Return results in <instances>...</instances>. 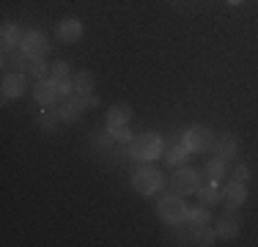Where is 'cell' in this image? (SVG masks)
I'll return each instance as SVG.
<instances>
[{
	"instance_id": "1",
	"label": "cell",
	"mask_w": 258,
	"mask_h": 247,
	"mask_svg": "<svg viewBox=\"0 0 258 247\" xmlns=\"http://www.w3.org/2000/svg\"><path fill=\"white\" fill-rule=\"evenodd\" d=\"M159 148H162V143H159L157 135L146 132V135H140V138H132V143H129V157L138 159V162H149V159L159 157Z\"/></svg>"
},
{
	"instance_id": "2",
	"label": "cell",
	"mask_w": 258,
	"mask_h": 247,
	"mask_svg": "<svg viewBox=\"0 0 258 247\" xmlns=\"http://www.w3.org/2000/svg\"><path fill=\"white\" fill-rule=\"evenodd\" d=\"M198 187H201V173H195V170H189V168H181L173 178H170V190H173L176 195L198 193Z\"/></svg>"
},
{
	"instance_id": "3",
	"label": "cell",
	"mask_w": 258,
	"mask_h": 247,
	"mask_svg": "<svg viewBox=\"0 0 258 247\" xmlns=\"http://www.w3.org/2000/svg\"><path fill=\"white\" fill-rule=\"evenodd\" d=\"M159 181H162V176H159V170H154V168H140V170L132 176V187L138 190L140 195L157 193V190H159Z\"/></svg>"
},
{
	"instance_id": "4",
	"label": "cell",
	"mask_w": 258,
	"mask_h": 247,
	"mask_svg": "<svg viewBox=\"0 0 258 247\" xmlns=\"http://www.w3.org/2000/svg\"><path fill=\"white\" fill-rule=\"evenodd\" d=\"M159 217H162L165 222H170V225H176V222L179 220H184L187 217V206H184V201L181 198H162V201H159Z\"/></svg>"
},
{
	"instance_id": "5",
	"label": "cell",
	"mask_w": 258,
	"mask_h": 247,
	"mask_svg": "<svg viewBox=\"0 0 258 247\" xmlns=\"http://www.w3.org/2000/svg\"><path fill=\"white\" fill-rule=\"evenodd\" d=\"M22 49L30 55V58H44L47 52H50V44H47V36L39 33V30H30V33L22 36Z\"/></svg>"
},
{
	"instance_id": "6",
	"label": "cell",
	"mask_w": 258,
	"mask_h": 247,
	"mask_svg": "<svg viewBox=\"0 0 258 247\" xmlns=\"http://www.w3.org/2000/svg\"><path fill=\"white\" fill-rule=\"evenodd\" d=\"M212 140L214 138L206 127H189L187 135H184V146L189 151H206V148H212Z\"/></svg>"
},
{
	"instance_id": "7",
	"label": "cell",
	"mask_w": 258,
	"mask_h": 247,
	"mask_svg": "<svg viewBox=\"0 0 258 247\" xmlns=\"http://www.w3.org/2000/svg\"><path fill=\"white\" fill-rule=\"evenodd\" d=\"M47 80L58 88V94H69V91H75V85L69 83V64H63V60H58V64L52 66V72H50Z\"/></svg>"
},
{
	"instance_id": "8",
	"label": "cell",
	"mask_w": 258,
	"mask_h": 247,
	"mask_svg": "<svg viewBox=\"0 0 258 247\" xmlns=\"http://www.w3.org/2000/svg\"><path fill=\"white\" fill-rule=\"evenodd\" d=\"M85 107H88V104H85V96H72V99H63V102H60L58 115H60V121H77Z\"/></svg>"
},
{
	"instance_id": "9",
	"label": "cell",
	"mask_w": 258,
	"mask_h": 247,
	"mask_svg": "<svg viewBox=\"0 0 258 247\" xmlns=\"http://www.w3.org/2000/svg\"><path fill=\"white\" fill-rule=\"evenodd\" d=\"M83 36V22L69 17V20H60L58 22V39L66 41V44H75V41Z\"/></svg>"
},
{
	"instance_id": "10",
	"label": "cell",
	"mask_w": 258,
	"mask_h": 247,
	"mask_svg": "<svg viewBox=\"0 0 258 247\" xmlns=\"http://www.w3.org/2000/svg\"><path fill=\"white\" fill-rule=\"evenodd\" d=\"M223 201L228 209H239L244 201H247V190H244V181H231L228 187L223 190Z\"/></svg>"
},
{
	"instance_id": "11",
	"label": "cell",
	"mask_w": 258,
	"mask_h": 247,
	"mask_svg": "<svg viewBox=\"0 0 258 247\" xmlns=\"http://www.w3.org/2000/svg\"><path fill=\"white\" fill-rule=\"evenodd\" d=\"M25 91V74H6L3 77V99L22 96Z\"/></svg>"
},
{
	"instance_id": "12",
	"label": "cell",
	"mask_w": 258,
	"mask_h": 247,
	"mask_svg": "<svg viewBox=\"0 0 258 247\" xmlns=\"http://www.w3.org/2000/svg\"><path fill=\"white\" fill-rule=\"evenodd\" d=\"M236 148H239V143L231 138V135H220V138H214V140H212V151L217 154L220 159L233 157V154H236Z\"/></svg>"
},
{
	"instance_id": "13",
	"label": "cell",
	"mask_w": 258,
	"mask_h": 247,
	"mask_svg": "<svg viewBox=\"0 0 258 247\" xmlns=\"http://www.w3.org/2000/svg\"><path fill=\"white\" fill-rule=\"evenodd\" d=\"M55 96H58V88L50 83V80H36V88H33V99L39 104H52Z\"/></svg>"
},
{
	"instance_id": "14",
	"label": "cell",
	"mask_w": 258,
	"mask_h": 247,
	"mask_svg": "<svg viewBox=\"0 0 258 247\" xmlns=\"http://www.w3.org/2000/svg\"><path fill=\"white\" fill-rule=\"evenodd\" d=\"M236 233H239V217L233 214V209H231V212H225L223 217L217 220V236L231 239V236H236Z\"/></svg>"
},
{
	"instance_id": "15",
	"label": "cell",
	"mask_w": 258,
	"mask_h": 247,
	"mask_svg": "<svg viewBox=\"0 0 258 247\" xmlns=\"http://www.w3.org/2000/svg\"><path fill=\"white\" fill-rule=\"evenodd\" d=\"M198 195H201V203H204L206 209L223 201V190L217 187V181H206V184H201V187H198Z\"/></svg>"
},
{
	"instance_id": "16",
	"label": "cell",
	"mask_w": 258,
	"mask_h": 247,
	"mask_svg": "<svg viewBox=\"0 0 258 247\" xmlns=\"http://www.w3.org/2000/svg\"><path fill=\"white\" fill-rule=\"evenodd\" d=\"M129 118H132V110H129V104H113L107 113V127H126Z\"/></svg>"
},
{
	"instance_id": "17",
	"label": "cell",
	"mask_w": 258,
	"mask_h": 247,
	"mask_svg": "<svg viewBox=\"0 0 258 247\" xmlns=\"http://www.w3.org/2000/svg\"><path fill=\"white\" fill-rule=\"evenodd\" d=\"M72 85H75L77 96H88L91 91H94V74H91V72H80V74H75Z\"/></svg>"
},
{
	"instance_id": "18",
	"label": "cell",
	"mask_w": 258,
	"mask_h": 247,
	"mask_svg": "<svg viewBox=\"0 0 258 247\" xmlns=\"http://www.w3.org/2000/svg\"><path fill=\"white\" fill-rule=\"evenodd\" d=\"M0 41H3V49L17 47V41H22L20 28H17V25H11V22H6V25H3V30H0Z\"/></svg>"
},
{
	"instance_id": "19",
	"label": "cell",
	"mask_w": 258,
	"mask_h": 247,
	"mask_svg": "<svg viewBox=\"0 0 258 247\" xmlns=\"http://www.w3.org/2000/svg\"><path fill=\"white\" fill-rule=\"evenodd\" d=\"M25 74H30L33 80H44V77H47V66H44V60H41V58H30V60H28V66H25Z\"/></svg>"
},
{
	"instance_id": "20",
	"label": "cell",
	"mask_w": 258,
	"mask_h": 247,
	"mask_svg": "<svg viewBox=\"0 0 258 247\" xmlns=\"http://www.w3.org/2000/svg\"><path fill=\"white\" fill-rule=\"evenodd\" d=\"M189 159V148L187 146H173L170 148V154H168V162L170 165H184Z\"/></svg>"
},
{
	"instance_id": "21",
	"label": "cell",
	"mask_w": 258,
	"mask_h": 247,
	"mask_svg": "<svg viewBox=\"0 0 258 247\" xmlns=\"http://www.w3.org/2000/svg\"><path fill=\"white\" fill-rule=\"evenodd\" d=\"M214 239H217V233H214L212 228L201 225V228H198V233H195V239H192V242H195V244H201V247H209V244H214Z\"/></svg>"
},
{
	"instance_id": "22",
	"label": "cell",
	"mask_w": 258,
	"mask_h": 247,
	"mask_svg": "<svg viewBox=\"0 0 258 247\" xmlns=\"http://www.w3.org/2000/svg\"><path fill=\"white\" fill-rule=\"evenodd\" d=\"M204 173H206L209 178H212V181H217V178L225 173V162H223L220 157H217V159H212V162L206 165V170H204Z\"/></svg>"
},
{
	"instance_id": "23",
	"label": "cell",
	"mask_w": 258,
	"mask_h": 247,
	"mask_svg": "<svg viewBox=\"0 0 258 247\" xmlns=\"http://www.w3.org/2000/svg\"><path fill=\"white\" fill-rule=\"evenodd\" d=\"M187 220L192 222L195 228L206 225V222H209V212H206V206H201V209H192V212H187Z\"/></svg>"
},
{
	"instance_id": "24",
	"label": "cell",
	"mask_w": 258,
	"mask_h": 247,
	"mask_svg": "<svg viewBox=\"0 0 258 247\" xmlns=\"http://www.w3.org/2000/svg\"><path fill=\"white\" fill-rule=\"evenodd\" d=\"M113 138L118 140V143H132V132H129L126 127H113Z\"/></svg>"
},
{
	"instance_id": "25",
	"label": "cell",
	"mask_w": 258,
	"mask_h": 247,
	"mask_svg": "<svg viewBox=\"0 0 258 247\" xmlns=\"http://www.w3.org/2000/svg\"><path fill=\"white\" fill-rule=\"evenodd\" d=\"M176 225H179V239H181V242H189V236H192V222L187 220V225H184V220H179ZM192 239H195V236H192Z\"/></svg>"
},
{
	"instance_id": "26",
	"label": "cell",
	"mask_w": 258,
	"mask_h": 247,
	"mask_svg": "<svg viewBox=\"0 0 258 247\" xmlns=\"http://www.w3.org/2000/svg\"><path fill=\"white\" fill-rule=\"evenodd\" d=\"M55 121H60V115H58V110H55V113H47V115H41V127H47L50 129Z\"/></svg>"
},
{
	"instance_id": "27",
	"label": "cell",
	"mask_w": 258,
	"mask_h": 247,
	"mask_svg": "<svg viewBox=\"0 0 258 247\" xmlns=\"http://www.w3.org/2000/svg\"><path fill=\"white\" fill-rule=\"evenodd\" d=\"M233 176H236V181H244V178L250 176L247 165H236V168H233Z\"/></svg>"
},
{
	"instance_id": "28",
	"label": "cell",
	"mask_w": 258,
	"mask_h": 247,
	"mask_svg": "<svg viewBox=\"0 0 258 247\" xmlns=\"http://www.w3.org/2000/svg\"><path fill=\"white\" fill-rule=\"evenodd\" d=\"M228 3H231V6H239V3H242V0H228Z\"/></svg>"
}]
</instances>
